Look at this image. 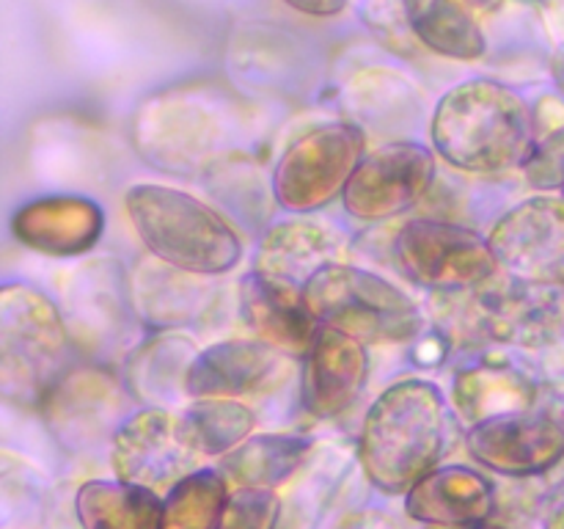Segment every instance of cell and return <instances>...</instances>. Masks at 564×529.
I'll list each match as a JSON object with an SVG mask.
<instances>
[{
  "label": "cell",
  "mask_w": 564,
  "mask_h": 529,
  "mask_svg": "<svg viewBox=\"0 0 564 529\" xmlns=\"http://www.w3.org/2000/svg\"><path fill=\"white\" fill-rule=\"evenodd\" d=\"M455 439V419L444 391L408 378L389 386L369 408L361 428V466L383 494H408L441 466Z\"/></svg>",
  "instance_id": "obj_1"
},
{
  "label": "cell",
  "mask_w": 564,
  "mask_h": 529,
  "mask_svg": "<svg viewBox=\"0 0 564 529\" xmlns=\"http://www.w3.org/2000/svg\"><path fill=\"white\" fill-rule=\"evenodd\" d=\"M534 143L532 110L505 83L485 77L460 83L433 114L435 152L468 174L523 169Z\"/></svg>",
  "instance_id": "obj_2"
},
{
  "label": "cell",
  "mask_w": 564,
  "mask_h": 529,
  "mask_svg": "<svg viewBox=\"0 0 564 529\" xmlns=\"http://www.w3.org/2000/svg\"><path fill=\"white\" fill-rule=\"evenodd\" d=\"M127 215L147 251L160 262L196 276H218L242 257L235 226L202 198L169 185H132Z\"/></svg>",
  "instance_id": "obj_3"
},
{
  "label": "cell",
  "mask_w": 564,
  "mask_h": 529,
  "mask_svg": "<svg viewBox=\"0 0 564 529\" xmlns=\"http://www.w3.org/2000/svg\"><path fill=\"white\" fill-rule=\"evenodd\" d=\"M69 361L61 309L25 284L0 292V391L17 406H44Z\"/></svg>",
  "instance_id": "obj_4"
},
{
  "label": "cell",
  "mask_w": 564,
  "mask_h": 529,
  "mask_svg": "<svg viewBox=\"0 0 564 529\" xmlns=\"http://www.w3.org/2000/svg\"><path fill=\"white\" fill-rule=\"evenodd\" d=\"M303 290L319 323L358 342H405L422 331L419 303L372 270L336 262L314 273Z\"/></svg>",
  "instance_id": "obj_5"
},
{
  "label": "cell",
  "mask_w": 564,
  "mask_h": 529,
  "mask_svg": "<svg viewBox=\"0 0 564 529\" xmlns=\"http://www.w3.org/2000/svg\"><path fill=\"white\" fill-rule=\"evenodd\" d=\"M364 132L347 121L314 127L281 154L273 198L290 213H312L345 193L364 160Z\"/></svg>",
  "instance_id": "obj_6"
},
{
  "label": "cell",
  "mask_w": 564,
  "mask_h": 529,
  "mask_svg": "<svg viewBox=\"0 0 564 529\" xmlns=\"http://www.w3.org/2000/svg\"><path fill=\"white\" fill-rule=\"evenodd\" d=\"M394 248L405 273L430 290H474L499 270L488 237L449 220H408Z\"/></svg>",
  "instance_id": "obj_7"
},
{
  "label": "cell",
  "mask_w": 564,
  "mask_h": 529,
  "mask_svg": "<svg viewBox=\"0 0 564 529\" xmlns=\"http://www.w3.org/2000/svg\"><path fill=\"white\" fill-rule=\"evenodd\" d=\"M499 268L529 284L564 287V198L534 196L507 209L488 235Z\"/></svg>",
  "instance_id": "obj_8"
},
{
  "label": "cell",
  "mask_w": 564,
  "mask_h": 529,
  "mask_svg": "<svg viewBox=\"0 0 564 529\" xmlns=\"http://www.w3.org/2000/svg\"><path fill=\"white\" fill-rule=\"evenodd\" d=\"M435 182V154L422 143H386L364 154L341 202L358 220H386L422 202Z\"/></svg>",
  "instance_id": "obj_9"
},
{
  "label": "cell",
  "mask_w": 564,
  "mask_h": 529,
  "mask_svg": "<svg viewBox=\"0 0 564 529\" xmlns=\"http://www.w3.org/2000/svg\"><path fill=\"white\" fill-rule=\"evenodd\" d=\"M466 450L505 477H538L564 461V424L551 413L518 411L471 424Z\"/></svg>",
  "instance_id": "obj_10"
},
{
  "label": "cell",
  "mask_w": 564,
  "mask_h": 529,
  "mask_svg": "<svg viewBox=\"0 0 564 529\" xmlns=\"http://www.w3.org/2000/svg\"><path fill=\"white\" fill-rule=\"evenodd\" d=\"M132 312L130 279L116 259L83 262L66 279L64 320L83 347L113 350L127 336Z\"/></svg>",
  "instance_id": "obj_11"
},
{
  "label": "cell",
  "mask_w": 564,
  "mask_h": 529,
  "mask_svg": "<svg viewBox=\"0 0 564 529\" xmlns=\"http://www.w3.org/2000/svg\"><path fill=\"white\" fill-rule=\"evenodd\" d=\"M474 323L490 339L507 345L543 347L564 331V298L556 287L507 279L482 284L474 298Z\"/></svg>",
  "instance_id": "obj_12"
},
{
  "label": "cell",
  "mask_w": 564,
  "mask_h": 529,
  "mask_svg": "<svg viewBox=\"0 0 564 529\" xmlns=\"http://www.w3.org/2000/svg\"><path fill=\"white\" fill-rule=\"evenodd\" d=\"M116 477L143 488H174L187 477L193 452L182 444L176 417L165 408H143L113 433L110 444Z\"/></svg>",
  "instance_id": "obj_13"
},
{
  "label": "cell",
  "mask_w": 564,
  "mask_h": 529,
  "mask_svg": "<svg viewBox=\"0 0 564 529\" xmlns=\"http://www.w3.org/2000/svg\"><path fill=\"white\" fill-rule=\"evenodd\" d=\"M290 378V358L262 339H229L209 345L187 369L185 395L193 400H229L264 395Z\"/></svg>",
  "instance_id": "obj_14"
},
{
  "label": "cell",
  "mask_w": 564,
  "mask_h": 529,
  "mask_svg": "<svg viewBox=\"0 0 564 529\" xmlns=\"http://www.w3.org/2000/svg\"><path fill=\"white\" fill-rule=\"evenodd\" d=\"M240 312L257 339L286 356H306L314 336L323 328L308 309L303 284L262 270H253L240 281Z\"/></svg>",
  "instance_id": "obj_15"
},
{
  "label": "cell",
  "mask_w": 564,
  "mask_h": 529,
  "mask_svg": "<svg viewBox=\"0 0 564 529\" xmlns=\"http://www.w3.org/2000/svg\"><path fill=\"white\" fill-rule=\"evenodd\" d=\"M367 375L369 356L364 342L323 325L303 356V406L317 419L339 417L358 400Z\"/></svg>",
  "instance_id": "obj_16"
},
{
  "label": "cell",
  "mask_w": 564,
  "mask_h": 529,
  "mask_svg": "<svg viewBox=\"0 0 564 529\" xmlns=\"http://www.w3.org/2000/svg\"><path fill=\"white\" fill-rule=\"evenodd\" d=\"M405 510L424 527H479L496 510L494 483L471 466H438L405 494Z\"/></svg>",
  "instance_id": "obj_17"
},
{
  "label": "cell",
  "mask_w": 564,
  "mask_h": 529,
  "mask_svg": "<svg viewBox=\"0 0 564 529\" xmlns=\"http://www.w3.org/2000/svg\"><path fill=\"white\" fill-rule=\"evenodd\" d=\"M11 229L17 240L33 251L75 257L97 246L105 229V213L99 204L83 196L33 198L17 209Z\"/></svg>",
  "instance_id": "obj_18"
},
{
  "label": "cell",
  "mask_w": 564,
  "mask_h": 529,
  "mask_svg": "<svg viewBox=\"0 0 564 529\" xmlns=\"http://www.w3.org/2000/svg\"><path fill=\"white\" fill-rule=\"evenodd\" d=\"M345 237L314 220H286L273 226L259 246V270L306 284L314 273L345 257Z\"/></svg>",
  "instance_id": "obj_19"
},
{
  "label": "cell",
  "mask_w": 564,
  "mask_h": 529,
  "mask_svg": "<svg viewBox=\"0 0 564 529\" xmlns=\"http://www.w3.org/2000/svg\"><path fill=\"white\" fill-rule=\"evenodd\" d=\"M209 284H202V276L185 273L180 268L160 262H138L130 276L132 306L135 314L152 328H176L202 312L209 301Z\"/></svg>",
  "instance_id": "obj_20"
},
{
  "label": "cell",
  "mask_w": 564,
  "mask_h": 529,
  "mask_svg": "<svg viewBox=\"0 0 564 529\" xmlns=\"http://www.w3.org/2000/svg\"><path fill=\"white\" fill-rule=\"evenodd\" d=\"M42 411L61 435L91 439L119 413V386L102 369L66 373L50 391Z\"/></svg>",
  "instance_id": "obj_21"
},
{
  "label": "cell",
  "mask_w": 564,
  "mask_h": 529,
  "mask_svg": "<svg viewBox=\"0 0 564 529\" xmlns=\"http://www.w3.org/2000/svg\"><path fill=\"white\" fill-rule=\"evenodd\" d=\"M402 25L422 47L455 61H477L488 39L463 0H397Z\"/></svg>",
  "instance_id": "obj_22"
},
{
  "label": "cell",
  "mask_w": 564,
  "mask_h": 529,
  "mask_svg": "<svg viewBox=\"0 0 564 529\" xmlns=\"http://www.w3.org/2000/svg\"><path fill=\"white\" fill-rule=\"evenodd\" d=\"M83 529H160L163 499L124 479H88L75 494Z\"/></svg>",
  "instance_id": "obj_23"
},
{
  "label": "cell",
  "mask_w": 564,
  "mask_h": 529,
  "mask_svg": "<svg viewBox=\"0 0 564 529\" xmlns=\"http://www.w3.org/2000/svg\"><path fill=\"white\" fill-rule=\"evenodd\" d=\"M196 345L182 334H158L130 353L124 367L127 386L149 408L176 400L185 391L187 369L196 358Z\"/></svg>",
  "instance_id": "obj_24"
},
{
  "label": "cell",
  "mask_w": 564,
  "mask_h": 529,
  "mask_svg": "<svg viewBox=\"0 0 564 529\" xmlns=\"http://www.w3.org/2000/svg\"><path fill=\"white\" fill-rule=\"evenodd\" d=\"M308 452H312V441L303 435H257L220 457V472L237 488L275 490L306 463Z\"/></svg>",
  "instance_id": "obj_25"
},
{
  "label": "cell",
  "mask_w": 564,
  "mask_h": 529,
  "mask_svg": "<svg viewBox=\"0 0 564 529\" xmlns=\"http://www.w3.org/2000/svg\"><path fill=\"white\" fill-rule=\"evenodd\" d=\"M457 411L471 424L505 413L532 411L534 386L529 378L499 364H477L457 375L455 380Z\"/></svg>",
  "instance_id": "obj_26"
},
{
  "label": "cell",
  "mask_w": 564,
  "mask_h": 529,
  "mask_svg": "<svg viewBox=\"0 0 564 529\" xmlns=\"http://www.w3.org/2000/svg\"><path fill=\"white\" fill-rule=\"evenodd\" d=\"M257 417L248 406L237 400H193L176 417L180 439L193 455H229L231 450L248 441Z\"/></svg>",
  "instance_id": "obj_27"
},
{
  "label": "cell",
  "mask_w": 564,
  "mask_h": 529,
  "mask_svg": "<svg viewBox=\"0 0 564 529\" xmlns=\"http://www.w3.org/2000/svg\"><path fill=\"white\" fill-rule=\"evenodd\" d=\"M229 479L220 468H202L182 477L163 499L160 529H218L229 501Z\"/></svg>",
  "instance_id": "obj_28"
},
{
  "label": "cell",
  "mask_w": 564,
  "mask_h": 529,
  "mask_svg": "<svg viewBox=\"0 0 564 529\" xmlns=\"http://www.w3.org/2000/svg\"><path fill=\"white\" fill-rule=\"evenodd\" d=\"M204 185L237 218H246V224L257 226L268 218V191L262 185V171L251 160L240 154L215 158L204 174Z\"/></svg>",
  "instance_id": "obj_29"
},
{
  "label": "cell",
  "mask_w": 564,
  "mask_h": 529,
  "mask_svg": "<svg viewBox=\"0 0 564 529\" xmlns=\"http://www.w3.org/2000/svg\"><path fill=\"white\" fill-rule=\"evenodd\" d=\"M281 518V499L275 490L237 488L226 501L218 529H275Z\"/></svg>",
  "instance_id": "obj_30"
},
{
  "label": "cell",
  "mask_w": 564,
  "mask_h": 529,
  "mask_svg": "<svg viewBox=\"0 0 564 529\" xmlns=\"http://www.w3.org/2000/svg\"><path fill=\"white\" fill-rule=\"evenodd\" d=\"M527 182L540 193H564V125L534 143L523 163Z\"/></svg>",
  "instance_id": "obj_31"
},
{
  "label": "cell",
  "mask_w": 564,
  "mask_h": 529,
  "mask_svg": "<svg viewBox=\"0 0 564 529\" xmlns=\"http://www.w3.org/2000/svg\"><path fill=\"white\" fill-rule=\"evenodd\" d=\"M284 3L306 17H336L347 9V0H284Z\"/></svg>",
  "instance_id": "obj_32"
},
{
  "label": "cell",
  "mask_w": 564,
  "mask_h": 529,
  "mask_svg": "<svg viewBox=\"0 0 564 529\" xmlns=\"http://www.w3.org/2000/svg\"><path fill=\"white\" fill-rule=\"evenodd\" d=\"M339 529H400L389 516L383 512H356V516L347 518L345 523H339Z\"/></svg>",
  "instance_id": "obj_33"
},
{
  "label": "cell",
  "mask_w": 564,
  "mask_h": 529,
  "mask_svg": "<svg viewBox=\"0 0 564 529\" xmlns=\"http://www.w3.org/2000/svg\"><path fill=\"white\" fill-rule=\"evenodd\" d=\"M551 72H554L556 86H560L562 94H564V47L556 50L554 58H551Z\"/></svg>",
  "instance_id": "obj_34"
},
{
  "label": "cell",
  "mask_w": 564,
  "mask_h": 529,
  "mask_svg": "<svg viewBox=\"0 0 564 529\" xmlns=\"http://www.w3.org/2000/svg\"><path fill=\"white\" fill-rule=\"evenodd\" d=\"M468 6H477V9H494L496 3H499V0H466Z\"/></svg>",
  "instance_id": "obj_35"
},
{
  "label": "cell",
  "mask_w": 564,
  "mask_h": 529,
  "mask_svg": "<svg viewBox=\"0 0 564 529\" xmlns=\"http://www.w3.org/2000/svg\"><path fill=\"white\" fill-rule=\"evenodd\" d=\"M427 529H505V527H496V523H479V527H427Z\"/></svg>",
  "instance_id": "obj_36"
}]
</instances>
